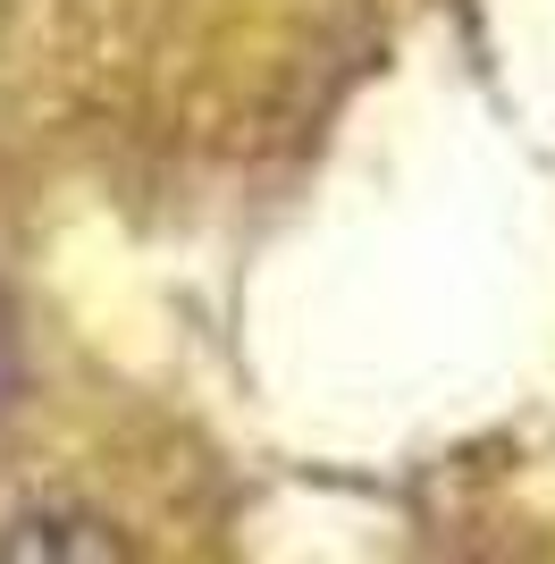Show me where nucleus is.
Listing matches in <instances>:
<instances>
[{"instance_id": "f03ea898", "label": "nucleus", "mask_w": 555, "mask_h": 564, "mask_svg": "<svg viewBox=\"0 0 555 564\" xmlns=\"http://www.w3.org/2000/svg\"><path fill=\"white\" fill-rule=\"evenodd\" d=\"M18 388V329H9V304H0V404Z\"/></svg>"}, {"instance_id": "f257e3e1", "label": "nucleus", "mask_w": 555, "mask_h": 564, "mask_svg": "<svg viewBox=\"0 0 555 564\" xmlns=\"http://www.w3.org/2000/svg\"><path fill=\"white\" fill-rule=\"evenodd\" d=\"M0 556H101V564H118L127 556V540H110L101 522H85V514H25V522H9V540H0Z\"/></svg>"}]
</instances>
